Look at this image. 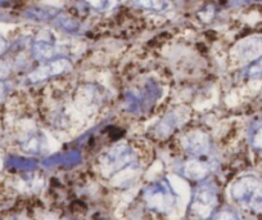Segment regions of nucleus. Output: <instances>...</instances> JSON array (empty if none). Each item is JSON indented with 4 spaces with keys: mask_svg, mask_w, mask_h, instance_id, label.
Masks as SVG:
<instances>
[{
    "mask_svg": "<svg viewBox=\"0 0 262 220\" xmlns=\"http://www.w3.org/2000/svg\"><path fill=\"white\" fill-rule=\"evenodd\" d=\"M139 164V155L134 147L127 143H118L100 156L98 169L104 178L111 179L128 169L137 170Z\"/></svg>",
    "mask_w": 262,
    "mask_h": 220,
    "instance_id": "nucleus-1",
    "label": "nucleus"
},
{
    "mask_svg": "<svg viewBox=\"0 0 262 220\" xmlns=\"http://www.w3.org/2000/svg\"><path fill=\"white\" fill-rule=\"evenodd\" d=\"M219 189L211 178L198 182L194 187L186 216L189 220H210L217 211Z\"/></svg>",
    "mask_w": 262,
    "mask_h": 220,
    "instance_id": "nucleus-2",
    "label": "nucleus"
},
{
    "mask_svg": "<svg viewBox=\"0 0 262 220\" xmlns=\"http://www.w3.org/2000/svg\"><path fill=\"white\" fill-rule=\"evenodd\" d=\"M230 194L236 205L247 210L262 209V181L256 175L247 174L236 179L230 187Z\"/></svg>",
    "mask_w": 262,
    "mask_h": 220,
    "instance_id": "nucleus-3",
    "label": "nucleus"
},
{
    "mask_svg": "<svg viewBox=\"0 0 262 220\" xmlns=\"http://www.w3.org/2000/svg\"><path fill=\"white\" fill-rule=\"evenodd\" d=\"M142 199L149 211L158 215H168L176 205V194L167 179H160L145 187Z\"/></svg>",
    "mask_w": 262,
    "mask_h": 220,
    "instance_id": "nucleus-4",
    "label": "nucleus"
},
{
    "mask_svg": "<svg viewBox=\"0 0 262 220\" xmlns=\"http://www.w3.org/2000/svg\"><path fill=\"white\" fill-rule=\"evenodd\" d=\"M181 147L190 157H207L212 148L210 135L201 129L188 131L181 138Z\"/></svg>",
    "mask_w": 262,
    "mask_h": 220,
    "instance_id": "nucleus-5",
    "label": "nucleus"
},
{
    "mask_svg": "<svg viewBox=\"0 0 262 220\" xmlns=\"http://www.w3.org/2000/svg\"><path fill=\"white\" fill-rule=\"evenodd\" d=\"M213 171V164L207 157H189L180 168L181 175L195 183L210 178Z\"/></svg>",
    "mask_w": 262,
    "mask_h": 220,
    "instance_id": "nucleus-6",
    "label": "nucleus"
},
{
    "mask_svg": "<svg viewBox=\"0 0 262 220\" xmlns=\"http://www.w3.org/2000/svg\"><path fill=\"white\" fill-rule=\"evenodd\" d=\"M70 68H71V62H70L69 58L57 57L54 59L47 61V63L39 66L36 70L32 71L29 75V79L32 83L44 82V80L50 79V77L67 72Z\"/></svg>",
    "mask_w": 262,
    "mask_h": 220,
    "instance_id": "nucleus-7",
    "label": "nucleus"
},
{
    "mask_svg": "<svg viewBox=\"0 0 262 220\" xmlns=\"http://www.w3.org/2000/svg\"><path fill=\"white\" fill-rule=\"evenodd\" d=\"M32 54L40 62H47L55 58V47L48 42H37L32 45Z\"/></svg>",
    "mask_w": 262,
    "mask_h": 220,
    "instance_id": "nucleus-8",
    "label": "nucleus"
},
{
    "mask_svg": "<svg viewBox=\"0 0 262 220\" xmlns=\"http://www.w3.org/2000/svg\"><path fill=\"white\" fill-rule=\"evenodd\" d=\"M179 116L180 115H178L176 112H171L170 115L166 116V117L158 124L157 128H156V133H157V135L160 136L170 135V134L178 128L179 124H180V118H179Z\"/></svg>",
    "mask_w": 262,
    "mask_h": 220,
    "instance_id": "nucleus-9",
    "label": "nucleus"
},
{
    "mask_svg": "<svg viewBox=\"0 0 262 220\" xmlns=\"http://www.w3.org/2000/svg\"><path fill=\"white\" fill-rule=\"evenodd\" d=\"M22 148L30 153H41L44 150V138L39 133L31 134L22 142Z\"/></svg>",
    "mask_w": 262,
    "mask_h": 220,
    "instance_id": "nucleus-10",
    "label": "nucleus"
},
{
    "mask_svg": "<svg viewBox=\"0 0 262 220\" xmlns=\"http://www.w3.org/2000/svg\"><path fill=\"white\" fill-rule=\"evenodd\" d=\"M133 3L142 9L163 12L168 8V0H133Z\"/></svg>",
    "mask_w": 262,
    "mask_h": 220,
    "instance_id": "nucleus-11",
    "label": "nucleus"
},
{
    "mask_svg": "<svg viewBox=\"0 0 262 220\" xmlns=\"http://www.w3.org/2000/svg\"><path fill=\"white\" fill-rule=\"evenodd\" d=\"M249 143H251L254 150L262 151V120H258L251 126Z\"/></svg>",
    "mask_w": 262,
    "mask_h": 220,
    "instance_id": "nucleus-12",
    "label": "nucleus"
},
{
    "mask_svg": "<svg viewBox=\"0 0 262 220\" xmlns=\"http://www.w3.org/2000/svg\"><path fill=\"white\" fill-rule=\"evenodd\" d=\"M244 77L247 79H261L262 77V55L248 65L244 70Z\"/></svg>",
    "mask_w": 262,
    "mask_h": 220,
    "instance_id": "nucleus-13",
    "label": "nucleus"
},
{
    "mask_svg": "<svg viewBox=\"0 0 262 220\" xmlns=\"http://www.w3.org/2000/svg\"><path fill=\"white\" fill-rule=\"evenodd\" d=\"M210 220H241L239 216L236 215V212L231 209H221L217 210L215 214L211 216Z\"/></svg>",
    "mask_w": 262,
    "mask_h": 220,
    "instance_id": "nucleus-14",
    "label": "nucleus"
},
{
    "mask_svg": "<svg viewBox=\"0 0 262 220\" xmlns=\"http://www.w3.org/2000/svg\"><path fill=\"white\" fill-rule=\"evenodd\" d=\"M85 2L88 3V6L97 11H105V9H110L116 6V4H112V2H118V0H85Z\"/></svg>",
    "mask_w": 262,
    "mask_h": 220,
    "instance_id": "nucleus-15",
    "label": "nucleus"
},
{
    "mask_svg": "<svg viewBox=\"0 0 262 220\" xmlns=\"http://www.w3.org/2000/svg\"><path fill=\"white\" fill-rule=\"evenodd\" d=\"M7 93H8V88H7L6 83H3L2 80H0V102L4 99V97L7 95Z\"/></svg>",
    "mask_w": 262,
    "mask_h": 220,
    "instance_id": "nucleus-16",
    "label": "nucleus"
},
{
    "mask_svg": "<svg viewBox=\"0 0 262 220\" xmlns=\"http://www.w3.org/2000/svg\"><path fill=\"white\" fill-rule=\"evenodd\" d=\"M6 49H7L6 42H4V40H0V55L3 54L4 52H6Z\"/></svg>",
    "mask_w": 262,
    "mask_h": 220,
    "instance_id": "nucleus-17",
    "label": "nucleus"
}]
</instances>
